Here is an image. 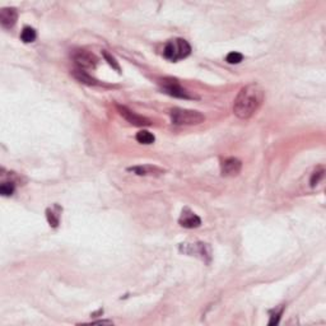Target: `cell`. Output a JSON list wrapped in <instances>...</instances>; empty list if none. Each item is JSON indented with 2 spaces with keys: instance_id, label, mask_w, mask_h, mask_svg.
I'll return each mask as SVG.
<instances>
[{
  "instance_id": "9c48e42d",
  "label": "cell",
  "mask_w": 326,
  "mask_h": 326,
  "mask_svg": "<svg viewBox=\"0 0 326 326\" xmlns=\"http://www.w3.org/2000/svg\"><path fill=\"white\" fill-rule=\"evenodd\" d=\"M179 223L181 227L183 228H198L202 224V219L193 212V210H190L189 208H183V213L180 215L179 218Z\"/></svg>"
},
{
  "instance_id": "5bb4252c",
  "label": "cell",
  "mask_w": 326,
  "mask_h": 326,
  "mask_svg": "<svg viewBox=\"0 0 326 326\" xmlns=\"http://www.w3.org/2000/svg\"><path fill=\"white\" fill-rule=\"evenodd\" d=\"M137 141L139 142L141 144H153L154 141H156V137H154L153 134L149 133L148 130H141L139 133L137 134Z\"/></svg>"
},
{
  "instance_id": "52a82bcc",
  "label": "cell",
  "mask_w": 326,
  "mask_h": 326,
  "mask_svg": "<svg viewBox=\"0 0 326 326\" xmlns=\"http://www.w3.org/2000/svg\"><path fill=\"white\" fill-rule=\"evenodd\" d=\"M180 250L185 254L189 255H196V256H200L203 260L210 261V248L206 244H203V242H198V244H185L183 246L180 247Z\"/></svg>"
},
{
  "instance_id": "6da1fadb",
  "label": "cell",
  "mask_w": 326,
  "mask_h": 326,
  "mask_svg": "<svg viewBox=\"0 0 326 326\" xmlns=\"http://www.w3.org/2000/svg\"><path fill=\"white\" fill-rule=\"evenodd\" d=\"M264 89L258 83H251L241 88L233 103V112L238 119H250L260 108L264 101Z\"/></svg>"
},
{
  "instance_id": "ba28073f",
  "label": "cell",
  "mask_w": 326,
  "mask_h": 326,
  "mask_svg": "<svg viewBox=\"0 0 326 326\" xmlns=\"http://www.w3.org/2000/svg\"><path fill=\"white\" fill-rule=\"evenodd\" d=\"M242 168V162L235 157H229V158H225L224 161L221 164V172H222V176L225 177H235L237 176L238 173L241 172Z\"/></svg>"
},
{
  "instance_id": "d6986e66",
  "label": "cell",
  "mask_w": 326,
  "mask_h": 326,
  "mask_svg": "<svg viewBox=\"0 0 326 326\" xmlns=\"http://www.w3.org/2000/svg\"><path fill=\"white\" fill-rule=\"evenodd\" d=\"M324 173H325V170H324L323 167L321 168H319V170H316L315 172L312 173V176H311V180H310V183L312 187H315V186L317 185V183L321 181V179L324 177Z\"/></svg>"
},
{
  "instance_id": "ac0fdd59",
  "label": "cell",
  "mask_w": 326,
  "mask_h": 326,
  "mask_svg": "<svg viewBox=\"0 0 326 326\" xmlns=\"http://www.w3.org/2000/svg\"><path fill=\"white\" fill-rule=\"evenodd\" d=\"M102 55H103L104 60H106V61L108 62V65H111L112 68H114L115 70H116V72L120 73V65H119V62L116 61V59H115L114 56L110 55V54H108V52L106 51V50H103V51H102Z\"/></svg>"
},
{
  "instance_id": "4fadbf2b",
  "label": "cell",
  "mask_w": 326,
  "mask_h": 326,
  "mask_svg": "<svg viewBox=\"0 0 326 326\" xmlns=\"http://www.w3.org/2000/svg\"><path fill=\"white\" fill-rule=\"evenodd\" d=\"M60 213H61V208L59 205H54L52 208H49L46 210V217H47V221H49L50 225L56 228L59 225L60 222Z\"/></svg>"
},
{
  "instance_id": "3957f363",
  "label": "cell",
  "mask_w": 326,
  "mask_h": 326,
  "mask_svg": "<svg viewBox=\"0 0 326 326\" xmlns=\"http://www.w3.org/2000/svg\"><path fill=\"white\" fill-rule=\"evenodd\" d=\"M171 121L175 125H198L204 122L205 116L199 111L185 110V108H172L170 112Z\"/></svg>"
},
{
  "instance_id": "ffe728a7",
  "label": "cell",
  "mask_w": 326,
  "mask_h": 326,
  "mask_svg": "<svg viewBox=\"0 0 326 326\" xmlns=\"http://www.w3.org/2000/svg\"><path fill=\"white\" fill-rule=\"evenodd\" d=\"M283 315V306L279 308L278 311H275L270 317V321H269V325H277L279 323V320H281V316Z\"/></svg>"
},
{
  "instance_id": "7a4b0ae2",
  "label": "cell",
  "mask_w": 326,
  "mask_h": 326,
  "mask_svg": "<svg viewBox=\"0 0 326 326\" xmlns=\"http://www.w3.org/2000/svg\"><path fill=\"white\" fill-rule=\"evenodd\" d=\"M191 54V46L183 39L171 40L166 43L163 49V56L171 61H179Z\"/></svg>"
},
{
  "instance_id": "8fae6325",
  "label": "cell",
  "mask_w": 326,
  "mask_h": 326,
  "mask_svg": "<svg viewBox=\"0 0 326 326\" xmlns=\"http://www.w3.org/2000/svg\"><path fill=\"white\" fill-rule=\"evenodd\" d=\"M127 171L135 173L138 176H153V175H162L164 172L156 166H135L127 168Z\"/></svg>"
},
{
  "instance_id": "30bf717a",
  "label": "cell",
  "mask_w": 326,
  "mask_h": 326,
  "mask_svg": "<svg viewBox=\"0 0 326 326\" xmlns=\"http://www.w3.org/2000/svg\"><path fill=\"white\" fill-rule=\"evenodd\" d=\"M18 20V12L16 8H3L0 10V23L4 28H12Z\"/></svg>"
},
{
  "instance_id": "5b68a950",
  "label": "cell",
  "mask_w": 326,
  "mask_h": 326,
  "mask_svg": "<svg viewBox=\"0 0 326 326\" xmlns=\"http://www.w3.org/2000/svg\"><path fill=\"white\" fill-rule=\"evenodd\" d=\"M73 60H74L75 65L78 66L81 70L95 69L98 62V59L96 58L95 54H92V52L87 51V50H77L73 54Z\"/></svg>"
},
{
  "instance_id": "7c38bea8",
  "label": "cell",
  "mask_w": 326,
  "mask_h": 326,
  "mask_svg": "<svg viewBox=\"0 0 326 326\" xmlns=\"http://www.w3.org/2000/svg\"><path fill=\"white\" fill-rule=\"evenodd\" d=\"M73 77H74L75 79L78 82H81V83H83V84H87V85H101V83L97 81V79H95L93 77H91V75L88 74L87 72H84V70H81V69H77V70H73L72 72Z\"/></svg>"
},
{
  "instance_id": "2e32d148",
  "label": "cell",
  "mask_w": 326,
  "mask_h": 326,
  "mask_svg": "<svg viewBox=\"0 0 326 326\" xmlns=\"http://www.w3.org/2000/svg\"><path fill=\"white\" fill-rule=\"evenodd\" d=\"M242 60H244V55L237 51L229 52L228 55L225 56V61L228 62V64H240Z\"/></svg>"
},
{
  "instance_id": "9a60e30c",
  "label": "cell",
  "mask_w": 326,
  "mask_h": 326,
  "mask_svg": "<svg viewBox=\"0 0 326 326\" xmlns=\"http://www.w3.org/2000/svg\"><path fill=\"white\" fill-rule=\"evenodd\" d=\"M36 37H37L36 31L33 30L32 27H24L22 33H20V39H22V41L24 43L33 42V41L36 40Z\"/></svg>"
},
{
  "instance_id": "8992f818",
  "label": "cell",
  "mask_w": 326,
  "mask_h": 326,
  "mask_svg": "<svg viewBox=\"0 0 326 326\" xmlns=\"http://www.w3.org/2000/svg\"><path fill=\"white\" fill-rule=\"evenodd\" d=\"M116 108H118L119 114H120L127 122H130L131 125H134V126H149V125L152 124L149 119L135 114L134 111H131L130 108L125 107V106H120V104H118Z\"/></svg>"
},
{
  "instance_id": "277c9868",
  "label": "cell",
  "mask_w": 326,
  "mask_h": 326,
  "mask_svg": "<svg viewBox=\"0 0 326 326\" xmlns=\"http://www.w3.org/2000/svg\"><path fill=\"white\" fill-rule=\"evenodd\" d=\"M162 91L168 96L176 98H183V100H198V96L191 95L187 89H185L183 85L180 84L176 79L173 78H164L160 82Z\"/></svg>"
},
{
  "instance_id": "e0dca14e",
  "label": "cell",
  "mask_w": 326,
  "mask_h": 326,
  "mask_svg": "<svg viewBox=\"0 0 326 326\" xmlns=\"http://www.w3.org/2000/svg\"><path fill=\"white\" fill-rule=\"evenodd\" d=\"M14 183H3L0 186V194L3 196H10L14 193Z\"/></svg>"
}]
</instances>
